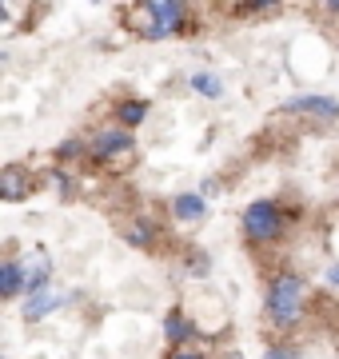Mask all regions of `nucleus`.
I'll list each match as a JSON object with an SVG mask.
<instances>
[{"mask_svg":"<svg viewBox=\"0 0 339 359\" xmlns=\"http://www.w3.org/2000/svg\"><path fill=\"white\" fill-rule=\"evenodd\" d=\"M184 25V4L176 0H148L144 8L132 13V28L140 32V36H172L176 28Z\"/></svg>","mask_w":339,"mask_h":359,"instance_id":"obj_1","label":"nucleus"},{"mask_svg":"<svg viewBox=\"0 0 339 359\" xmlns=\"http://www.w3.org/2000/svg\"><path fill=\"white\" fill-rule=\"evenodd\" d=\"M300 295H303L300 276H279V280L272 283V295H268L272 320L275 323H296L300 320Z\"/></svg>","mask_w":339,"mask_h":359,"instance_id":"obj_2","label":"nucleus"},{"mask_svg":"<svg viewBox=\"0 0 339 359\" xmlns=\"http://www.w3.org/2000/svg\"><path fill=\"white\" fill-rule=\"evenodd\" d=\"M279 228H284V216H279L275 204H263L260 200V204H251L244 212V231H248L251 240H275Z\"/></svg>","mask_w":339,"mask_h":359,"instance_id":"obj_3","label":"nucleus"},{"mask_svg":"<svg viewBox=\"0 0 339 359\" xmlns=\"http://www.w3.org/2000/svg\"><path fill=\"white\" fill-rule=\"evenodd\" d=\"M64 304V295L56 292V287H40V292L28 295V304H25V316L28 320H44L53 308H60Z\"/></svg>","mask_w":339,"mask_h":359,"instance_id":"obj_4","label":"nucleus"},{"mask_svg":"<svg viewBox=\"0 0 339 359\" xmlns=\"http://www.w3.org/2000/svg\"><path fill=\"white\" fill-rule=\"evenodd\" d=\"M20 271H25L28 295H32V292H40V287H48V271H53V264H48L44 252H36V256H28L25 264H20Z\"/></svg>","mask_w":339,"mask_h":359,"instance_id":"obj_5","label":"nucleus"},{"mask_svg":"<svg viewBox=\"0 0 339 359\" xmlns=\"http://www.w3.org/2000/svg\"><path fill=\"white\" fill-rule=\"evenodd\" d=\"M136 144H132V136L128 132H120V128H112V132H100L96 136V144H92V152L96 156H124V152H132Z\"/></svg>","mask_w":339,"mask_h":359,"instance_id":"obj_6","label":"nucleus"},{"mask_svg":"<svg viewBox=\"0 0 339 359\" xmlns=\"http://www.w3.org/2000/svg\"><path fill=\"white\" fill-rule=\"evenodd\" d=\"M287 112H319V116H339V100L331 96H300V100H287Z\"/></svg>","mask_w":339,"mask_h":359,"instance_id":"obj_7","label":"nucleus"},{"mask_svg":"<svg viewBox=\"0 0 339 359\" xmlns=\"http://www.w3.org/2000/svg\"><path fill=\"white\" fill-rule=\"evenodd\" d=\"M25 196H28L25 172H20V168H4V176H0V200L16 204V200H25Z\"/></svg>","mask_w":339,"mask_h":359,"instance_id":"obj_8","label":"nucleus"},{"mask_svg":"<svg viewBox=\"0 0 339 359\" xmlns=\"http://www.w3.org/2000/svg\"><path fill=\"white\" fill-rule=\"evenodd\" d=\"M176 219H204V196H176V204H172Z\"/></svg>","mask_w":339,"mask_h":359,"instance_id":"obj_9","label":"nucleus"},{"mask_svg":"<svg viewBox=\"0 0 339 359\" xmlns=\"http://www.w3.org/2000/svg\"><path fill=\"white\" fill-rule=\"evenodd\" d=\"M20 287H25V271H20V264H4V268H0V292L16 295Z\"/></svg>","mask_w":339,"mask_h":359,"instance_id":"obj_10","label":"nucleus"},{"mask_svg":"<svg viewBox=\"0 0 339 359\" xmlns=\"http://www.w3.org/2000/svg\"><path fill=\"white\" fill-rule=\"evenodd\" d=\"M192 88H196L200 96H208V100H220L223 96V84L216 76H208V72H196V76H192Z\"/></svg>","mask_w":339,"mask_h":359,"instance_id":"obj_11","label":"nucleus"},{"mask_svg":"<svg viewBox=\"0 0 339 359\" xmlns=\"http://www.w3.org/2000/svg\"><path fill=\"white\" fill-rule=\"evenodd\" d=\"M144 112H148V104H144V100L124 104V108H120V124H128V128H132V124H140V120H144Z\"/></svg>","mask_w":339,"mask_h":359,"instance_id":"obj_12","label":"nucleus"},{"mask_svg":"<svg viewBox=\"0 0 339 359\" xmlns=\"http://www.w3.org/2000/svg\"><path fill=\"white\" fill-rule=\"evenodd\" d=\"M168 335L172 339H188V323H184L180 316H168Z\"/></svg>","mask_w":339,"mask_h":359,"instance_id":"obj_13","label":"nucleus"},{"mask_svg":"<svg viewBox=\"0 0 339 359\" xmlns=\"http://www.w3.org/2000/svg\"><path fill=\"white\" fill-rule=\"evenodd\" d=\"M148 236H152V228H148V224H136V228L128 231V244H148Z\"/></svg>","mask_w":339,"mask_h":359,"instance_id":"obj_14","label":"nucleus"},{"mask_svg":"<svg viewBox=\"0 0 339 359\" xmlns=\"http://www.w3.org/2000/svg\"><path fill=\"white\" fill-rule=\"evenodd\" d=\"M56 152H60V156H76V152H80V144H76V140H68V144H60Z\"/></svg>","mask_w":339,"mask_h":359,"instance_id":"obj_15","label":"nucleus"},{"mask_svg":"<svg viewBox=\"0 0 339 359\" xmlns=\"http://www.w3.org/2000/svg\"><path fill=\"white\" fill-rule=\"evenodd\" d=\"M268 359H300V351H284V347H275Z\"/></svg>","mask_w":339,"mask_h":359,"instance_id":"obj_16","label":"nucleus"},{"mask_svg":"<svg viewBox=\"0 0 339 359\" xmlns=\"http://www.w3.org/2000/svg\"><path fill=\"white\" fill-rule=\"evenodd\" d=\"M172 359H204V355H196V351H176Z\"/></svg>","mask_w":339,"mask_h":359,"instance_id":"obj_17","label":"nucleus"},{"mask_svg":"<svg viewBox=\"0 0 339 359\" xmlns=\"http://www.w3.org/2000/svg\"><path fill=\"white\" fill-rule=\"evenodd\" d=\"M327 280H331V283L339 287V268H331V271H327Z\"/></svg>","mask_w":339,"mask_h":359,"instance_id":"obj_18","label":"nucleus"}]
</instances>
